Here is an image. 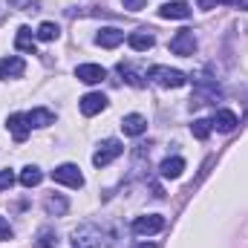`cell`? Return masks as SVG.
Masks as SVG:
<instances>
[{
    "mask_svg": "<svg viewBox=\"0 0 248 248\" xmlns=\"http://www.w3.org/2000/svg\"><path fill=\"white\" fill-rule=\"evenodd\" d=\"M26 119L32 127H49V124H55V113L46 107H35L32 113H26Z\"/></svg>",
    "mask_w": 248,
    "mask_h": 248,
    "instance_id": "obj_19",
    "label": "cell"
},
{
    "mask_svg": "<svg viewBox=\"0 0 248 248\" xmlns=\"http://www.w3.org/2000/svg\"><path fill=\"white\" fill-rule=\"evenodd\" d=\"M122 41H124V32L122 29H116V26H107V29H101V32L95 35V44L104 46V49H116Z\"/></svg>",
    "mask_w": 248,
    "mask_h": 248,
    "instance_id": "obj_14",
    "label": "cell"
},
{
    "mask_svg": "<svg viewBox=\"0 0 248 248\" xmlns=\"http://www.w3.org/2000/svg\"><path fill=\"white\" fill-rule=\"evenodd\" d=\"M170 52H173V55H182V58L193 55V52H196V35H193L190 29H179V32L170 38Z\"/></svg>",
    "mask_w": 248,
    "mask_h": 248,
    "instance_id": "obj_5",
    "label": "cell"
},
{
    "mask_svg": "<svg viewBox=\"0 0 248 248\" xmlns=\"http://www.w3.org/2000/svg\"><path fill=\"white\" fill-rule=\"evenodd\" d=\"M75 78L84 84H101L107 78V69L98 63H81V66H75Z\"/></svg>",
    "mask_w": 248,
    "mask_h": 248,
    "instance_id": "obj_7",
    "label": "cell"
},
{
    "mask_svg": "<svg viewBox=\"0 0 248 248\" xmlns=\"http://www.w3.org/2000/svg\"><path fill=\"white\" fill-rule=\"evenodd\" d=\"M147 78H150L153 84L165 87V90H179V87L187 84V75L182 69H170V66H162V63L150 66V69H147Z\"/></svg>",
    "mask_w": 248,
    "mask_h": 248,
    "instance_id": "obj_1",
    "label": "cell"
},
{
    "mask_svg": "<svg viewBox=\"0 0 248 248\" xmlns=\"http://www.w3.org/2000/svg\"><path fill=\"white\" fill-rule=\"evenodd\" d=\"M139 248H156V246H153V243H141Z\"/></svg>",
    "mask_w": 248,
    "mask_h": 248,
    "instance_id": "obj_33",
    "label": "cell"
},
{
    "mask_svg": "<svg viewBox=\"0 0 248 248\" xmlns=\"http://www.w3.org/2000/svg\"><path fill=\"white\" fill-rule=\"evenodd\" d=\"M35 35H32V29L29 26H20L17 29V35H15V46L20 49V52H29V55H35Z\"/></svg>",
    "mask_w": 248,
    "mask_h": 248,
    "instance_id": "obj_17",
    "label": "cell"
},
{
    "mask_svg": "<svg viewBox=\"0 0 248 248\" xmlns=\"http://www.w3.org/2000/svg\"><path fill=\"white\" fill-rule=\"evenodd\" d=\"M127 44H130V49H133V52H147V49L156 44V38H153L147 29H141V32H133V35H127Z\"/></svg>",
    "mask_w": 248,
    "mask_h": 248,
    "instance_id": "obj_15",
    "label": "cell"
},
{
    "mask_svg": "<svg viewBox=\"0 0 248 248\" xmlns=\"http://www.w3.org/2000/svg\"><path fill=\"white\" fill-rule=\"evenodd\" d=\"M15 185V173L12 170H0V190H9Z\"/></svg>",
    "mask_w": 248,
    "mask_h": 248,
    "instance_id": "obj_27",
    "label": "cell"
},
{
    "mask_svg": "<svg viewBox=\"0 0 248 248\" xmlns=\"http://www.w3.org/2000/svg\"><path fill=\"white\" fill-rule=\"evenodd\" d=\"M234 6H240L243 12H248V0H234Z\"/></svg>",
    "mask_w": 248,
    "mask_h": 248,
    "instance_id": "obj_31",
    "label": "cell"
},
{
    "mask_svg": "<svg viewBox=\"0 0 248 248\" xmlns=\"http://www.w3.org/2000/svg\"><path fill=\"white\" fill-rule=\"evenodd\" d=\"M6 240H12V225L6 222V217H0V243H6Z\"/></svg>",
    "mask_w": 248,
    "mask_h": 248,
    "instance_id": "obj_28",
    "label": "cell"
},
{
    "mask_svg": "<svg viewBox=\"0 0 248 248\" xmlns=\"http://www.w3.org/2000/svg\"><path fill=\"white\" fill-rule=\"evenodd\" d=\"M78 107H81L84 116H98V113L107 107V95H104V93H87V95L78 101Z\"/></svg>",
    "mask_w": 248,
    "mask_h": 248,
    "instance_id": "obj_11",
    "label": "cell"
},
{
    "mask_svg": "<svg viewBox=\"0 0 248 248\" xmlns=\"http://www.w3.org/2000/svg\"><path fill=\"white\" fill-rule=\"evenodd\" d=\"M52 182H58V185H66V187H81V185H84V176H81L78 165L66 162V165H58V168L52 170Z\"/></svg>",
    "mask_w": 248,
    "mask_h": 248,
    "instance_id": "obj_4",
    "label": "cell"
},
{
    "mask_svg": "<svg viewBox=\"0 0 248 248\" xmlns=\"http://www.w3.org/2000/svg\"><path fill=\"white\" fill-rule=\"evenodd\" d=\"M119 72L124 75V81H127L130 87H144V75H141V72H139V69H136L130 61L119 63Z\"/></svg>",
    "mask_w": 248,
    "mask_h": 248,
    "instance_id": "obj_21",
    "label": "cell"
},
{
    "mask_svg": "<svg viewBox=\"0 0 248 248\" xmlns=\"http://www.w3.org/2000/svg\"><path fill=\"white\" fill-rule=\"evenodd\" d=\"M104 243V234L95 222H81L72 231V248H98Z\"/></svg>",
    "mask_w": 248,
    "mask_h": 248,
    "instance_id": "obj_2",
    "label": "cell"
},
{
    "mask_svg": "<svg viewBox=\"0 0 248 248\" xmlns=\"http://www.w3.org/2000/svg\"><path fill=\"white\" fill-rule=\"evenodd\" d=\"M122 130H124V136H141L147 130V119L139 116V113H130V116L122 119Z\"/></svg>",
    "mask_w": 248,
    "mask_h": 248,
    "instance_id": "obj_16",
    "label": "cell"
},
{
    "mask_svg": "<svg viewBox=\"0 0 248 248\" xmlns=\"http://www.w3.org/2000/svg\"><path fill=\"white\" fill-rule=\"evenodd\" d=\"M58 35H61V29H58V23H52V20H44V23L38 26V32H35L38 41H55Z\"/></svg>",
    "mask_w": 248,
    "mask_h": 248,
    "instance_id": "obj_24",
    "label": "cell"
},
{
    "mask_svg": "<svg viewBox=\"0 0 248 248\" xmlns=\"http://www.w3.org/2000/svg\"><path fill=\"white\" fill-rule=\"evenodd\" d=\"M159 17H165V20H187V17H190V6L182 3V0L162 3V6H159Z\"/></svg>",
    "mask_w": 248,
    "mask_h": 248,
    "instance_id": "obj_9",
    "label": "cell"
},
{
    "mask_svg": "<svg viewBox=\"0 0 248 248\" xmlns=\"http://www.w3.org/2000/svg\"><path fill=\"white\" fill-rule=\"evenodd\" d=\"M196 3H199V9H205V12H208V9H214V6H217V0H196Z\"/></svg>",
    "mask_w": 248,
    "mask_h": 248,
    "instance_id": "obj_30",
    "label": "cell"
},
{
    "mask_svg": "<svg viewBox=\"0 0 248 248\" xmlns=\"http://www.w3.org/2000/svg\"><path fill=\"white\" fill-rule=\"evenodd\" d=\"M217 3H234V0H217Z\"/></svg>",
    "mask_w": 248,
    "mask_h": 248,
    "instance_id": "obj_34",
    "label": "cell"
},
{
    "mask_svg": "<svg viewBox=\"0 0 248 248\" xmlns=\"http://www.w3.org/2000/svg\"><path fill=\"white\" fill-rule=\"evenodd\" d=\"M3 9H9V0H0V12H3Z\"/></svg>",
    "mask_w": 248,
    "mask_h": 248,
    "instance_id": "obj_32",
    "label": "cell"
},
{
    "mask_svg": "<svg viewBox=\"0 0 248 248\" xmlns=\"http://www.w3.org/2000/svg\"><path fill=\"white\" fill-rule=\"evenodd\" d=\"M23 69H26V63H23V58H17V55L0 58V81H6V78H20Z\"/></svg>",
    "mask_w": 248,
    "mask_h": 248,
    "instance_id": "obj_12",
    "label": "cell"
},
{
    "mask_svg": "<svg viewBox=\"0 0 248 248\" xmlns=\"http://www.w3.org/2000/svg\"><path fill=\"white\" fill-rule=\"evenodd\" d=\"M124 9H130V12H139V9H144V3L147 0H122Z\"/></svg>",
    "mask_w": 248,
    "mask_h": 248,
    "instance_id": "obj_29",
    "label": "cell"
},
{
    "mask_svg": "<svg viewBox=\"0 0 248 248\" xmlns=\"http://www.w3.org/2000/svg\"><path fill=\"white\" fill-rule=\"evenodd\" d=\"M182 170H185V159H179V156L165 159V162L159 165V173H162L165 179H179V176H182Z\"/></svg>",
    "mask_w": 248,
    "mask_h": 248,
    "instance_id": "obj_18",
    "label": "cell"
},
{
    "mask_svg": "<svg viewBox=\"0 0 248 248\" xmlns=\"http://www.w3.org/2000/svg\"><path fill=\"white\" fill-rule=\"evenodd\" d=\"M122 153H124V147H122L119 139H104V141L98 144V150L93 153V165H95V168H107V165L116 162Z\"/></svg>",
    "mask_w": 248,
    "mask_h": 248,
    "instance_id": "obj_3",
    "label": "cell"
},
{
    "mask_svg": "<svg viewBox=\"0 0 248 248\" xmlns=\"http://www.w3.org/2000/svg\"><path fill=\"white\" fill-rule=\"evenodd\" d=\"M162 228H165V217H159V214H147V217H136L133 219V234H139V237L159 234Z\"/></svg>",
    "mask_w": 248,
    "mask_h": 248,
    "instance_id": "obj_6",
    "label": "cell"
},
{
    "mask_svg": "<svg viewBox=\"0 0 248 248\" xmlns=\"http://www.w3.org/2000/svg\"><path fill=\"white\" fill-rule=\"evenodd\" d=\"M35 246L38 248H55L58 246V234H55V228H41L38 231V237H35Z\"/></svg>",
    "mask_w": 248,
    "mask_h": 248,
    "instance_id": "obj_23",
    "label": "cell"
},
{
    "mask_svg": "<svg viewBox=\"0 0 248 248\" xmlns=\"http://www.w3.org/2000/svg\"><path fill=\"white\" fill-rule=\"evenodd\" d=\"M211 130H214V127H211L208 119H196V122L190 124V133H193L196 139H208V136H211Z\"/></svg>",
    "mask_w": 248,
    "mask_h": 248,
    "instance_id": "obj_25",
    "label": "cell"
},
{
    "mask_svg": "<svg viewBox=\"0 0 248 248\" xmlns=\"http://www.w3.org/2000/svg\"><path fill=\"white\" fill-rule=\"evenodd\" d=\"M29 9V12H38L41 6H38V0H9V9Z\"/></svg>",
    "mask_w": 248,
    "mask_h": 248,
    "instance_id": "obj_26",
    "label": "cell"
},
{
    "mask_svg": "<svg viewBox=\"0 0 248 248\" xmlns=\"http://www.w3.org/2000/svg\"><path fill=\"white\" fill-rule=\"evenodd\" d=\"M6 127H9V133L15 136V141H26V136H29V130H32L26 113H12V116L6 119Z\"/></svg>",
    "mask_w": 248,
    "mask_h": 248,
    "instance_id": "obj_10",
    "label": "cell"
},
{
    "mask_svg": "<svg viewBox=\"0 0 248 248\" xmlns=\"http://www.w3.org/2000/svg\"><path fill=\"white\" fill-rule=\"evenodd\" d=\"M44 182V173H41V168H35V165H26L23 170H20V185L23 187H38Z\"/></svg>",
    "mask_w": 248,
    "mask_h": 248,
    "instance_id": "obj_22",
    "label": "cell"
},
{
    "mask_svg": "<svg viewBox=\"0 0 248 248\" xmlns=\"http://www.w3.org/2000/svg\"><path fill=\"white\" fill-rule=\"evenodd\" d=\"M219 98V87L217 81H208V78H199L196 81V95L190 98L193 104H208V101H217Z\"/></svg>",
    "mask_w": 248,
    "mask_h": 248,
    "instance_id": "obj_8",
    "label": "cell"
},
{
    "mask_svg": "<svg viewBox=\"0 0 248 248\" xmlns=\"http://www.w3.org/2000/svg\"><path fill=\"white\" fill-rule=\"evenodd\" d=\"M237 124H240L237 122V113H231V110H217L214 119H211V127L219 130V133H234Z\"/></svg>",
    "mask_w": 248,
    "mask_h": 248,
    "instance_id": "obj_13",
    "label": "cell"
},
{
    "mask_svg": "<svg viewBox=\"0 0 248 248\" xmlns=\"http://www.w3.org/2000/svg\"><path fill=\"white\" fill-rule=\"evenodd\" d=\"M44 211L49 217H63L69 211V202H66V196H46L44 199Z\"/></svg>",
    "mask_w": 248,
    "mask_h": 248,
    "instance_id": "obj_20",
    "label": "cell"
}]
</instances>
